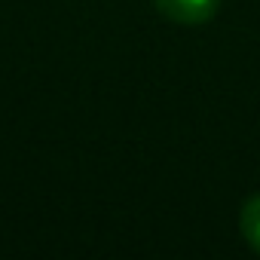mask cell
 I'll use <instances>...</instances> for the list:
<instances>
[{"label": "cell", "mask_w": 260, "mask_h": 260, "mask_svg": "<svg viewBox=\"0 0 260 260\" xmlns=\"http://www.w3.org/2000/svg\"><path fill=\"white\" fill-rule=\"evenodd\" d=\"M239 226H242V236L248 239V245L260 254V196H254V199L245 202Z\"/></svg>", "instance_id": "2"}, {"label": "cell", "mask_w": 260, "mask_h": 260, "mask_svg": "<svg viewBox=\"0 0 260 260\" xmlns=\"http://www.w3.org/2000/svg\"><path fill=\"white\" fill-rule=\"evenodd\" d=\"M159 16L178 25H205L214 19L220 0H153Z\"/></svg>", "instance_id": "1"}]
</instances>
